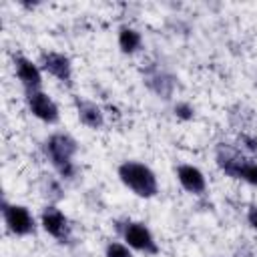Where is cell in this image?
I'll use <instances>...</instances> for the list:
<instances>
[{"instance_id":"1","label":"cell","mask_w":257,"mask_h":257,"mask_svg":"<svg viewBox=\"0 0 257 257\" xmlns=\"http://www.w3.org/2000/svg\"><path fill=\"white\" fill-rule=\"evenodd\" d=\"M46 157L50 159L52 167L58 171L62 179H72L76 173L74 167V155L78 153V143L68 133H54L44 143Z\"/></svg>"},{"instance_id":"2","label":"cell","mask_w":257,"mask_h":257,"mask_svg":"<svg viewBox=\"0 0 257 257\" xmlns=\"http://www.w3.org/2000/svg\"><path fill=\"white\" fill-rule=\"evenodd\" d=\"M118 179L126 189H131L137 197L151 199L159 193L157 175L139 161H124L118 165Z\"/></svg>"},{"instance_id":"3","label":"cell","mask_w":257,"mask_h":257,"mask_svg":"<svg viewBox=\"0 0 257 257\" xmlns=\"http://www.w3.org/2000/svg\"><path fill=\"white\" fill-rule=\"evenodd\" d=\"M2 217H4L6 229L18 237L30 235L36 229L34 217L24 205H10L8 201H2Z\"/></svg>"},{"instance_id":"4","label":"cell","mask_w":257,"mask_h":257,"mask_svg":"<svg viewBox=\"0 0 257 257\" xmlns=\"http://www.w3.org/2000/svg\"><path fill=\"white\" fill-rule=\"evenodd\" d=\"M40 225L42 229L54 237L58 243H68L70 241V235H72V227H70V221L68 217L54 205H46L40 213Z\"/></svg>"},{"instance_id":"5","label":"cell","mask_w":257,"mask_h":257,"mask_svg":"<svg viewBox=\"0 0 257 257\" xmlns=\"http://www.w3.org/2000/svg\"><path fill=\"white\" fill-rule=\"evenodd\" d=\"M122 237H124V241L131 249H137V251H143V253H149V255L159 253V245H157L151 229L145 223L128 221L122 227Z\"/></svg>"},{"instance_id":"6","label":"cell","mask_w":257,"mask_h":257,"mask_svg":"<svg viewBox=\"0 0 257 257\" xmlns=\"http://www.w3.org/2000/svg\"><path fill=\"white\" fill-rule=\"evenodd\" d=\"M26 104L28 110L46 124H56L60 118L56 102L44 90H26Z\"/></svg>"},{"instance_id":"7","label":"cell","mask_w":257,"mask_h":257,"mask_svg":"<svg viewBox=\"0 0 257 257\" xmlns=\"http://www.w3.org/2000/svg\"><path fill=\"white\" fill-rule=\"evenodd\" d=\"M40 68L64 84L72 82V62L62 52H54V50L42 52L40 54Z\"/></svg>"},{"instance_id":"8","label":"cell","mask_w":257,"mask_h":257,"mask_svg":"<svg viewBox=\"0 0 257 257\" xmlns=\"http://www.w3.org/2000/svg\"><path fill=\"white\" fill-rule=\"evenodd\" d=\"M14 70H16V76L18 80L22 82V86L26 90H40L42 86V68L32 62L30 58L22 56V54H16L14 56Z\"/></svg>"},{"instance_id":"9","label":"cell","mask_w":257,"mask_h":257,"mask_svg":"<svg viewBox=\"0 0 257 257\" xmlns=\"http://www.w3.org/2000/svg\"><path fill=\"white\" fill-rule=\"evenodd\" d=\"M247 159L233 147L229 145H219L217 147V165L219 169L227 175V177H233V179H239V171L243 167Z\"/></svg>"},{"instance_id":"10","label":"cell","mask_w":257,"mask_h":257,"mask_svg":"<svg viewBox=\"0 0 257 257\" xmlns=\"http://www.w3.org/2000/svg\"><path fill=\"white\" fill-rule=\"evenodd\" d=\"M177 179H179L181 187L191 195H203L207 191L205 175L201 173V169H197L193 165H181L177 169Z\"/></svg>"},{"instance_id":"11","label":"cell","mask_w":257,"mask_h":257,"mask_svg":"<svg viewBox=\"0 0 257 257\" xmlns=\"http://www.w3.org/2000/svg\"><path fill=\"white\" fill-rule=\"evenodd\" d=\"M74 106L78 112V120L84 126L94 128V131L104 126V112L96 102L86 100V98H74Z\"/></svg>"},{"instance_id":"12","label":"cell","mask_w":257,"mask_h":257,"mask_svg":"<svg viewBox=\"0 0 257 257\" xmlns=\"http://www.w3.org/2000/svg\"><path fill=\"white\" fill-rule=\"evenodd\" d=\"M143 46V36L139 30L131 26H120L118 28V48L124 54H135Z\"/></svg>"},{"instance_id":"13","label":"cell","mask_w":257,"mask_h":257,"mask_svg":"<svg viewBox=\"0 0 257 257\" xmlns=\"http://www.w3.org/2000/svg\"><path fill=\"white\" fill-rule=\"evenodd\" d=\"M239 179H243L245 183L257 187V163H253V161L247 159V161L243 163L241 171H239Z\"/></svg>"},{"instance_id":"14","label":"cell","mask_w":257,"mask_h":257,"mask_svg":"<svg viewBox=\"0 0 257 257\" xmlns=\"http://www.w3.org/2000/svg\"><path fill=\"white\" fill-rule=\"evenodd\" d=\"M104 257H133V253H131L128 245L118 243V241H110L104 247Z\"/></svg>"},{"instance_id":"15","label":"cell","mask_w":257,"mask_h":257,"mask_svg":"<svg viewBox=\"0 0 257 257\" xmlns=\"http://www.w3.org/2000/svg\"><path fill=\"white\" fill-rule=\"evenodd\" d=\"M173 110H175V116L181 120H191L195 116V108L189 102H177Z\"/></svg>"},{"instance_id":"16","label":"cell","mask_w":257,"mask_h":257,"mask_svg":"<svg viewBox=\"0 0 257 257\" xmlns=\"http://www.w3.org/2000/svg\"><path fill=\"white\" fill-rule=\"evenodd\" d=\"M239 143H241V147H243L251 157H257V137L243 133V135L239 137Z\"/></svg>"},{"instance_id":"17","label":"cell","mask_w":257,"mask_h":257,"mask_svg":"<svg viewBox=\"0 0 257 257\" xmlns=\"http://www.w3.org/2000/svg\"><path fill=\"white\" fill-rule=\"evenodd\" d=\"M247 223L257 231V207H251V209L247 211Z\"/></svg>"}]
</instances>
